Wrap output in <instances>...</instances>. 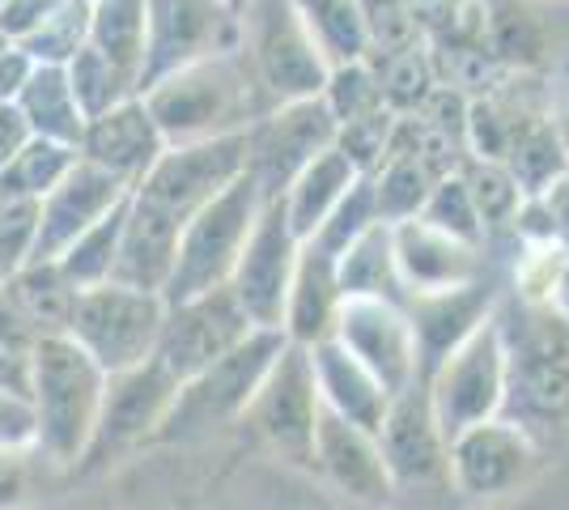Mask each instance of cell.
I'll return each mask as SVG.
<instances>
[{
  "instance_id": "1",
  "label": "cell",
  "mask_w": 569,
  "mask_h": 510,
  "mask_svg": "<svg viewBox=\"0 0 569 510\" xmlns=\"http://www.w3.org/2000/svg\"><path fill=\"white\" fill-rule=\"evenodd\" d=\"M141 102L153 128L162 132L167 149L247 132L277 107L263 94L256 73L247 69L242 51L213 56V60H200V64L162 77L158 86L144 90Z\"/></svg>"
},
{
  "instance_id": "2",
  "label": "cell",
  "mask_w": 569,
  "mask_h": 510,
  "mask_svg": "<svg viewBox=\"0 0 569 510\" xmlns=\"http://www.w3.org/2000/svg\"><path fill=\"white\" fill-rule=\"evenodd\" d=\"M107 374L69 337H43L30 353V409L34 451L51 468H77L102 404Z\"/></svg>"
},
{
  "instance_id": "3",
  "label": "cell",
  "mask_w": 569,
  "mask_h": 510,
  "mask_svg": "<svg viewBox=\"0 0 569 510\" xmlns=\"http://www.w3.org/2000/svg\"><path fill=\"white\" fill-rule=\"evenodd\" d=\"M238 22H242V60L277 107L323 94L332 60L323 56L315 30L293 0H242Z\"/></svg>"
},
{
  "instance_id": "4",
  "label": "cell",
  "mask_w": 569,
  "mask_h": 510,
  "mask_svg": "<svg viewBox=\"0 0 569 510\" xmlns=\"http://www.w3.org/2000/svg\"><path fill=\"white\" fill-rule=\"evenodd\" d=\"M263 213V196L256 188L251 174H238L226 192L209 200L196 218L183 226L179 234V251H174V268H170V281L162 290L167 307H179L188 298L200 293H213L230 286V272H234L242 247L251 239L256 221Z\"/></svg>"
},
{
  "instance_id": "5",
  "label": "cell",
  "mask_w": 569,
  "mask_h": 510,
  "mask_svg": "<svg viewBox=\"0 0 569 510\" xmlns=\"http://www.w3.org/2000/svg\"><path fill=\"white\" fill-rule=\"evenodd\" d=\"M162 319H167L162 293H141L116 286V281H102L94 290L77 293L64 337L102 374H123L153 358L158 337H162Z\"/></svg>"
},
{
  "instance_id": "6",
  "label": "cell",
  "mask_w": 569,
  "mask_h": 510,
  "mask_svg": "<svg viewBox=\"0 0 569 510\" xmlns=\"http://www.w3.org/2000/svg\"><path fill=\"white\" fill-rule=\"evenodd\" d=\"M281 349H284V332L256 328L221 362L200 370L188 383H179L167 417H162V426L153 430L149 442H179V438H191L200 434V430H209V426H221L230 417L247 413V404H251V396L260 388V379L268 374V366L277 362Z\"/></svg>"
},
{
  "instance_id": "7",
  "label": "cell",
  "mask_w": 569,
  "mask_h": 510,
  "mask_svg": "<svg viewBox=\"0 0 569 510\" xmlns=\"http://www.w3.org/2000/svg\"><path fill=\"white\" fill-rule=\"evenodd\" d=\"M242 51V22L226 0H144V60L137 98L188 64Z\"/></svg>"
},
{
  "instance_id": "8",
  "label": "cell",
  "mask_w": 569,
  "mask_h": 510,
  "mask_svg": "<svg viewBox=\"0 0 569 510\" xmlns=\"http://www.w3.org/2000/svg\"><path fill=\"white\" fill-rule=\"evenodd\" d=\"M238 174H247V132L167 149L132 188V200L170 226H188L209 200L226 192Z\"/></svg>"
},
{
  "instance_id": "9",
  "label": "cell",
  "mask_w": 569,
  "mask_h": 510,
  "mask_svg": "<svg viewBox=\"0 0 569 510\" xmlns=\"http://www.w3.org/2000/svg\"><path fill=\"white\" fill-rule=\"evenodd\" d=\"M174 391H179V383H174L153 358L141 366H132V370H123V374H107L94 434H90V447H86V456H81V463H77L72 472H77V477L102 472V468H111V460H119L128 447L149 442L153 430L162 426Z\"/></svg>"
},
{
  "instance_id": "10",
  "label": "cell",
  "mask_w": 569,
  "mask_h": 510,
  "mask_svg": "<svg viewBox=\"0 0 569 510\" xmlns=\"http://www.w3.org/2000/svg\"><path fill=\"white\" fill-rule=\"evenodd\" d=\"M336 146V120L323 98H302L272 107L260 123L247 128V174L263 200H281L302 170Z\"/></svg>"
},
{
  "instance_id": "11",
  "label": "cell",
  "mask_w": 569,
  "mask_h": 510,
  "mask_svg": "<svg viewBox=\"0 0 569 510\" xmlns=\"http://www.w3.org/2000/svg\"><path fill=\"white\" fill-rule=\"evenodd\" d=\"M298 251H302V243L284 221V204L281 200H263L260 221H256V230H251V239H247L234 272H230V286H226L242 307V316L251 319V328L281 332Z\"/></svg>"
},
{
  "instance_id": "12",
  "label": "cell",
  "mask_w": 569,
  "mask_h": 510,
  "mask_svg": "<svg viewBox=\"0 0 569 510\" xmlns=\"http://www.w3.org/2000/svg\"><path fill=\"white\" fill-rule=\"evenodd\" d=\"M251 319L242 316L230 290H213L188 298L179 307H167L162 319V337L153 349V362L167 370L174 383H188L200 370L221 362L230 349H238L251 337Z\"/></svg>"
},
{
  "instance_id": "13",
  "label": "cell",
  "mask_w": 569,
  "mask_h": 510,
  "mask_svg": "<svg viewBox=\"0 0 569 510\" xmlns=\"http://www.w3.org/2000/svg\"><path fill=\"white\" fill-rule=\"evenodd\" d=\"M128 192H132V183H123L111 170L77 158V167L39 200V234H34V247H30L26 264L60 260L94 221L107 218L119 200H128Z\"/></svg>"
},
{
  "instance_id": "14",
  "label": "cell",
  "mask_w": 569,
  "mask_h": 510,
  "mask_svg": "<svg viewBox=\"0 0 569 510\" xmlns=\"http://www.w3.org/2000/svg\"><path fill=\"white\" fill-rule=\"evenodd\" d=\"M315 370H310V349L289 344L268 366L260 388L251 396L247 413L260 426V434L281 447L284 456H310L315 451V421H319V400H315Z\"/></svg>"
},
{
  "instance_id": "15",
  "label": "cell",
  "mask_w": 569,
  "mask_h": 510,
  "mask_svg": "<svg viewBox=\"0 0 569 510\" xmlns=\"http://www.w3.org/2000/svg\"><path fill=\"white\" fill-rule=\"evenodd\" d=\"M336 340L379 379V388L396 391L412 374L417 332L387 298H345L336 316Z\"/></svg>"
},
{
  "instance_id": "16",
  "label": "cell",
  "mask_w": 569,
  "mask_h": 510,
  "mask_svg": "<svg viewBox=\"0 0 569 510\" xmlns=\"http://www.w3.org/2000/svg\"><path fill=\"white\" fill-rule=\"evenodd\" d=\"M391 260L396 277L412 293L459 290L485 277V247L459 243L421 218L391 226Z\"/></svg>"
},
{
  "instance_id": "17",
  "label": "cell",
  "mask_w": 569,
  "mask_h": 510,
  "mask_svg": "<svg viewBox=\"0 0 569 510\" xmlns=\"http://www.w3.org/2000/svg\"><path fill=\"white\" fill-rule=\"evenodd\" d=\"M77 153H81L86 162L111 170L123 183L137 188L144 170L167 153V141H162V132L153 128L141 98H128V102H119L116 111H107V116H98V120L86 123Z\"/></svg>"
},
{
  "instance_id": "18",
  "label": "cell",
  "mask_w": 569,
  "mask_h": 510,
  "mask_svg": "<svg viewBox=\"0 0 569 510\" xmlns=\"http://www.w3.org/2000/svg\"><path fill=\"white\" fill-rule=\"evenodd\" d=\"M501 370H506V353H501V337L493 328H476L463 344H455L451 362L442 370V383H438V404H442L447 426H468L493 409Z\"/></svg>"
},
{
  "instance_id": "19",
  "label": "cell",
  "mask_w": 569,
  "mask_h": 510,
  "mask_svg": "<svg viewBox=\"0 0 569 510\" xmlns=\"http://www.w3.org/2000/svg\"><path fill=\"white\" fill-rule=\"evenodd\" d=\"M340 302L345 298H340V281H336V260L328 251H319L315 243H302L281 319L284 340L302 344V349H315V344L332 340Z\"/></svg>"
},
{
  "instance_id": "20",
  "label": "cell",
  "mask_w": 569,
  "mask_h": 510,
  "mask_svg": "<svg viewBox=\"0 0 569 510\" xmlns=\"http://www.w3.org/2000/svg\"><path fill=\"white\" fill-rule=\"evenodd\" d=\"M515 388L527 404L561 409L569 404V319L540 311L527 319L515 349Z\"/></svg>"
},
{
  "instance_id": "21",
  "label": "cell",
  "mask_w": 569,
  "mask_h": 510,
  "mask_svg": "<svg viewBox=\"0 0 569 510\" xmlns=\"http://www.w3.org/2000/svg\"><path fill=\"white\" fill-rule=\"evenodd\" d=\"M310 370H315V388L328 396V409L345 417L357 430H370L382 421V388L379 379L357 362L340 340H323L310 349Z\"/></svg>"
},
{
  "instance_id": "22",
  "label": "cell",
  "mask_w": 569,
  "mask_h": 510,
  "mask_svg": "<svg viewBox=\"0 0 569 510\" xmlns=\"http://www.w3.org/2000/svg\"><path fill=\"white\" fill-rule=\"evenodd\" d=\"M353 183H357L353 162L336 146L323 149V153L289 183V192L281 196V204H284V221H289V230L298 234V243H310V239L319 234V226L328 221V213L345 200V192H349Z\"/></svg>"
},
{
  "instance_id": "23",
  "label": "cell",
  "mask_w": 569,
  "mask_h": 510,
  "mask_svg": "<svg viewBox=\"0 0 569 510\" xmlns=\"http://www.w3.org/2000/svg\"><path fill=\"white\" fill-rule=\"evenodd\" d=\"M18 111L30 123V137H43L56 146H81L86 132V116L77 107V98L69 90V73L56 64H34L26 77L22 94H18Z\"/></svg>"
},
{
  "instance_id": "24",
  "label": "cell",
  "mask_w": 569,
  "mask_h": 510,
  "mask_svg": "<svg viewBox=\"0 0 569 510\" xmlns=\"http://www.w3.org/2000/svg\"><path fill=\"white\" fill-rule=\"evenodd\" d=\"M4 293L13 298V307L30 319V328H34L39 337H64L72 302H77V290L64 281V272L56 264L18 268V272L4 281Z\"/></svg>"
},
{
  "instance_id": "25",
  "label": "cell",
  "mask_w": 569,
  "mask_h": 510,
  "mask_svg": "<svg viewBox=\"0 0 569 510\" xmlns=\"http://www.w3.org/2000/svg\"><path fill=\"white\" fill-rule=\"evenodd\" d=\"M489 302V286L485 281H472V286H459V290H442V293H417V328L429 344L447 349V344H463V340L476 332L480 323V311Z\"/></svg>"
},
{
  "instance_id": "26",
  "label": "cell",
  "mask_w": 569,
  "mask_h": 510,
  "mask_svg": "<svg viewBox=\"0 0 569 510\" xmlns=\"http://www.w3.org/2000/svg\"><path fill=\"white\" fill-rule=\"evenodd\" d=\"M90 48L102 51L128 77H141L144 0H94V9H90Z\"/></svg>"
},
{
  "instance_id": "27",
  "label": "cell",
  "mask_w": 569,
  "mask_h": 510,
  "mask_svg": "<svg viewBox=\"0 0 569 510\" xmlns=\"http://www.w3.org/2000/svg\"><path fill=\"white\" fill-rule=\"evenodd\" d=\"M501 167L510 170V179L519 183L522 200H536L548 183H557L561 174H569L566 153H561V141H557L552 120H536V116H531V120L522 123Z\"/></svg>"
},
{
  "instance_id": "28",
  "label": "cell",
  "mask_w": 569,
  "mask_h": 510,
  "mask_svg": "<svg viewBox=\"0 0 569 510\" xmlns=\"http://www.w3.org/2000/svg\"><path fill=\"white\" fill-rule=\"evenodd\" d=\"M370 69L379 77V94L382 107H391L396 116H412L438 86V73H433V56L417 43H408L400 51H382V56H366Z\"/></svg>"
},
{
  "instance_id": "29",
  "label": "cell",
  "mask_w": 569,
  "mask_h": 510,
  "mask_svg": "<svg viewBox=\"0 0 569 510\" xmlns=\"http://www.w3.org/2000/svg\"><path fill=\"white\" fill-rule=\"evenodd\" d=\"M370 179H375V200H379L382 226H400V221L421 218L429 192H433V183H438V179L400 146H391L387 162H382Z\"/></svg>"
},
{
  "instance_id": "30",
  "label": "cell",
  "mask_w": 569,
  "mask_h": 510,
  "mask_svg": "<svg viewBox=\"0 0 569 510\" xmlns=\"http://www.w3.org/2000/svg\"><path fill=\"white\" fill-rule=\"evenodd\" d=\"M123 218H128V200H119L116 209L102 221H94L60 260H51V264L64 272V281H69L77 293L111 281V268H116V256H119V234H123Z\"/></svg>"
},
{
  "instance_id": "31",
  "label": "cell",
  "mask_w": 569,
  "mask_h": 510,
  "mask_svg": "<svg viewBox=\"0 0 569 510\" xmlns=\"http://www.w3.org/2000/svg\"><path fill=\"white\" fill-rule=\"evenodd\" d=\"M302 9L307 26L315 30L323 56L336 64H357L370 56V34L357 0H293Z\"/></svg>"
},
{
  "instance_id": "32",
  "label": "cell",
  "mask_w": 569,
  "mask_h": 510,
  "mask_svg": "<svg viewBox=\"0 0 569 510\" xmlns=\"http://www.w3.org/2000/svg\"><path fill=\"white\" fill-rule=\"evenodd\" d=\"M64 73H69V90H72V98H77L86 123L98 120V116H107V111H116L119 102L137 98V77H128L123 69H116V64H111L102 51L90 48V43L64 64Z\"/></svg>"
},
{
  "instance_id": "33",
  "label": "cell",
  "mask_w": 569,
  "mask_h": 510,
  "mask_svg": "<svg viewBox=\"0 0 569 510\" xmlns=\"http://www.w3.org/2000/svg\"><path fill=\"white\" fill-rule=\"evenodd\" d=\"M90 9H94L90 0H64L51 18H43L13 48L22 51L30 64H56V69H64L72 56L90 43Z\"/></svg>"
},
{
  "instance_id": "34",
  "label": "cell",
  "mask_w": 569,
  "mask_h": 510,
  "mask_svg": "<svg viewBox=\"0 0 569 510\" xmlns=\"http://www.w3.org/2000/svg\"><path fill=\"white\" fill-rule=\"evenodd\" d=\"M396 277L391 260V226H370L340 260H336V281L340 298H382V286Z\"/></svg>"
},
{
  "instance_id": "35",
  "label": "cell",
  "mask_w": 569,
  "mask_h": 510,
  "mask_svg": "<svg viewBox=\"0 0 569 510\" xmlns=\"http://www.w3.org/2000/svg\"><path fill=\"white\" fill-rule=\"evenodd\" d=\"M77 149L56 146V141H43V137H30L22 146V153L0 170V192L13 196H30V200H43V196L77 167Z\"/></svg>"
},
{
  "instance_id": "36",
  "label": "cell",
  "mask_w": 569,
  "mask_h": 510,
  "mask_svg": "<svg viewBox=\"0 0 569 510\" xmlns=\"http://www.w3.org/2000/svg\"><path fill=\"white\" fill-rule=\"evenodd\" d=\"M370 226H379V200H375V179L370 174H357V183L345 192V200L336 204L328 221L319 226V234L310 239V243L319 247V251H328L332 260H340L349 247L370 230Z\"/></svg>"
},
{
  "instance_id": "37",
  "label": "cell",
  "mask_w": 569,
  "mask_h": 510,
  "mask_svg": "<svg viewBox=\"0 0 569 510\" xmlns=\"http://www.w3.org/2000/svg\"><path fill=\"white\" fill-rule=\"evenodd\" d=\"M459 179H463V188H468V196H472L476 218L485 221V230H489V226L515 221V213L522 209L519 183L510 179V170L501 167V162L468 158V162L459 167Z\"/></svg>"
},
{
  "instance_id": "38",
  "label": "cell",
  "mask_w": 569,
  "mask_h": 510,
  "mask_svg": "<svg viewBox=\"0 0 569 510\" xmlns=\"http://www.w3.org/2000/svg\"><path fill=\"white\" fill-rule=\"evenodd\" d=\"M396 128H400V116L391 107H379L370 116H357V120L340 123L336 128V149L353 162L357 174H375L387 162L391 146H396Z\"/></svg>"
},
{
  "instance_id": "39",
  "label": "cell",
  "mask_w": 569,
  "mask_h": 510,
  "mask_svg": "<svg viewBox=\"0 0 569 510\" xmlns=\"http://www.w3.org/2000/svg\"><path fill=\"white\" fill-rule=\"evenodd\" d=\"M421 221H429L433 230H442V234H451V239L472 247H485V234H489L485 221L476 218L472 196H468L459 174H447V179L433 183L426 209H421Z\"/></svg>"
},
{
  "instance_id": "40",
  "label": "cell",
  "mask_w": 569,
  "mask_h": 510,
  "mask_svg": "<svg viewBox=\"0 0 569 510\" xmlns=\"http://www.w3.org/2000/svg\"><path fill=\"white\" fill-rule=\"evenodd\" d=\"M323 107L332 111L336 128L340 123L357 120V116H370L382 107L379 94V77L370 69V60H357V64H336L328 73V86H323Z\"/></svg>"
},
{
  "instance_id": "41",
  "label": "cell",
  "mask_w": 569,
  "mask_h": 510,
  "mask_svg": "<svg viewBox=\"0 0 569 510\" xmlns=\"http://www.w3.org/2000/svg\"><path fill=\"white\" fill-rule=\"evenodd\" d=\"M34 234H39V200L0 192V277L4 281L26 268Z\"/></svg>"
},
{
  "instance_id": "42",
  "label": "cell",
  "mask_w": 569,
  "mask_h": 510,
  "mask_svg": "<svg viewBox=\"0 0 569 510\" xmlns=\"http://www.w3.org/2000/svg\"><path fill=\"white\" fill-rule=\"evenodd\" d=\"M387 447L391 460L403 468H426L433 456V430H429V413L417 396H403L396 413L387 417Z\"/></svg>"
},
{
  "instance_id": "43",
  "label": "cell",
  "mask_w": 569,
  "mask_h": 510,
  "mask_svg": "<svg viewBox=\"0 0 569 510\" xmlns=\"http://www.w3.org/2000/svg\"><path fill=\"white\" fill-rule=\"evenodd\" d=\"M0 451H34V409L9 391H0Z\"/></svg>"
},
{
  "instance_id": "44",
  "label": "cell",
  "mask_w": 569,
  "mask_h": 510,
  "mask_svg": "<svg viewBox=\"0 0 569 510\" xmlns=\"http://www.w3.org/2000/svg\"><path fill=\"white\" fill-rule=\"evenodd\" d=\"M60 4L64 0H4L0 4V34L9 43H22L26 34L43 22V18H51Z\"/></svg>"
},
{
  "instance_id": "45",
  "label": "cell",
  "mask_w": 569,
  "mask_h": 510,
  "mask_svg": "<svg viewBox=\"0 0 569 510\" xmlns=\"http://www.w3.org/2000/svg\"><path fill=\"white\" fill-rule=\"evenodd\" d=\"M34 498V477L22 451H0V510H18Z\"/></svg>"
},
{
  "instance_id": "46",
  "label": "cell",
  "mask_w": 569,
  "mask_h": 510,
  "mask_svg": "<svg viewBox=\"0 0 569 510\" xmlns=\"http://www.w3.org/2000/svg\"><path fill=\"white\" fill-rule=\"evenodd\" d=\"M540 213H545L548 239L561 243V251H569V174H561L557 183H548L545 192L536 196Z\"/></svg>"
},
{
  "instance_id": "47",
  "label": "cell",
  "mask_w": 569,
  "mask_h": 510,
  "mask_svg": "<svg viewBox=\"0 0 569 510\" xmlns=\"http://www.w3.org/2000/svg\"><path fill=\"white\" fill-rule=\"evenodd\" d=\"M39 340H43V337L30 328V319L13 307V298H9V293H4V286H0V344H4V349H13V353H26V358H30Z\"/></svg>"
},
{
  "instance_id": "48",
  "label": "cell",
  "mask_w": 569,
  "mask_h": 510,
  "mask_svg": "<svg viewBox=\"0 0 569 510\" xmlns=\"http://www.w3.org/2000/svg\"><path fill=\"white\" fill-rule=\"evenodd\" d=\"M26 141H30V123L22 120L18 102H0V170L22 153Z\"/></svg>"
},
{
  "instance_id": "49",
  "label": "cell",
  "mask_w": 569,
  "mask_h": 510,
  "mask_svg": "<svg viewBox=\"0 0 569 510\" xmlns=\"http://www.w3.org/2000/svg\"><path fill=\"white\" fill-rule=\"evenodd\" d=\"M30 69H34V64H30L18 48L0 51V102H18V94H22Z\"/></svg>"
},
{
  "instance_id": "50",
  "label": "cell",
  "mask_w": 569,
  "mask_h": 510,
  "mask_svg": "<svg viewBox=\"0 0 569 510\" xmlns=\"http://www.w3.org/2000/svg\"><path fill=\"white\" fill-rule=\"evenodd\" d=\"M0 391L30 400V358L4 349V344H0Z\"/></svg>"
},
{
  "instance_id": "51",
  "label": "cell",
  "mask_w": 569,
  "mask_h": 510,
  "mask_svg": "<svg viewBox=\"0 0 569 510\" xmlns=\"http://www.w3.org/2000/svg\"><path fill=\"white\" fill-rule=\"evenodd\" d=\"M552 293H557V302H561V311L569 316V251L566 260L557 264V277H552Z\"/></svg>"
},
{
  "instance_id": "52",
  "label": "cell",
  "mask_w": 569,
  "mask_h": 510,
  "mask_svg": "<svg viewBox=\"0 0 569 510\" xmlns=\"http://www.w3.org/2000/svg\"><path fill=\"white\" fill-rule=\"evenodd\" d=\"M552 128H557V141H561V153H566V167H569V111L566 116H557Z\"/></svg>"
},
{
  "instance_id": "53",
  "label": "cell",
  "mask_w": 569,
  "mask_h": 510,
  "mask_svg": "<svg viewBox=\"0 0 569 510\" xmlns=\"http://www.w3.org/2000/svg\"><path fill=\"white\" fill-rule=\"evenodd\" d=\"M4 48H13V43H9V39H4V34H0V51H4Z\"/></svg>"
},
{
  "instance_id": "54",
  "label": "cell",
  "mask_w": 569,
  "mask_h": 510,
  "mask_svg": "<svg viewBox=\"0 0 569 510\" xmlns=\"http://www.w3.org/2000/svg\"><path fill=\"white\" fill-rule=\"evenodd\" d=\"M90 4H94V0H90Z\"/></svg>"
},
{
  "instance_id": "55",
  "label": "cell",
  "mask_w": 569,
  "mask_h": 510,
  "mask_svg": "<svg viewBox=\"0 0 569 510\" xmlns=\"http://www.w3.org/2000/svg\"><path fill=\"white\" fill-rule=\"evenodd\" d=\"M0 4H4V0H0Z\"/></svg>"
}]
</instances>
